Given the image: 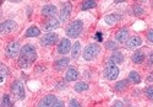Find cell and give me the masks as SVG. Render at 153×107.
Instances as JSON below:
<instances>
[{"mask_svg": "<svg viewBox=\"0 0 153 107\" xmlns=\"http://www.w3.org/2000/svg\"><path fill=\"white\" fill-rule=\"evenodd\" d=\"M147 64H148V65H153V52L149 53V56H148V58H147Z\"/></svg>", "mask_w": 153, "mask_h": 107, "instance_id": "obj_34", "label": "cell"}, {"mask_svg": "<svg viewBox=\"0 0 153 107\" xmlns=\"http://www.w3.org/2000/svg\"><path fill=\"white\" fill-rule=\"evenodd\" d=\"M115 39H117V42H119V43L126 42L127 39H129V30H127L126 27L120 29V30L115 33Z\"/></svg>", "mask_w": 153, "mask_h": 107, "instance_id": "obj_14", "label": "cell"}, {"mask_svg": "<svg viewBox=\"0 0 153 107\" xmlns=\"http://www.w3.org/2000/svg\"><path fill=\"white\" fill-rule=\"evenodd\" d=\"M129 81L132 83V84L141 83V75H140L137 72H130V74H129Z\"/></svg>", "mask_w": 153, "mask_h": 107, "instance_id": "obj_23", "label": "cell"}, {"mask_svg": "<svg viewBox=\"0 0 153 107\" xmlns=\"http://www.w3.org/2000/svg\"><path fill=\"white\" fill-rule=\"evenodd\" d=\"M53 107H64V102H62V101H60V100H56Z\"/></svg>", "mask_w": 153, "mask_h": 107, "instance_id": "obj_36", "label": "cell"}, {"mask_svg": "<svg viewBox=\"0 0 153 107\" xmlns=\"http://www.w3.org/2000/svg\"><path fill=\"white\" fill-rule=\"evenodd\" d=\"M55 101H56V97L54 95H47L41 100V102L38 103L37 107H53Z\"/></svg>", "mask_w": 153, "mask_h": 107, "instance_id": "obj_13", "label": "cell"}, {"mask_svg": "<svg viewBox=\"0 0 153 107\" xmlns=\"http://www.w3.org/2000/svg\"><path fill=\"white\" fill-rule=\"evenodd\" d=\"M58 39H59V36L56 33H53V32H49L47 35H44L42 38H41V44L42 46H53L58 42Z\"/></svg>", "mask_w": 153, "mask_h": 107, "instance_id": "obj_7", "label": "cell"}, {"mask_svg": "<svg viewBox=\"0 0 153 107\" xmlns=\"http://www.w3.org/2000/svg\"><path fill=\"white\" fill-rule=\"evenodd\" d=\"M80 53H81V43L80 42H75L72 48H71V57L74 59H77L79 56H80Z\"/></svg>", "mask_w": 153, "mask_h": 107, "instance_id": "obj_20", "label": "cell"}, {"mask_svg": "<svg viewBox=\"0 0 153 107\" xmlns=\"http://www.w3.org/2000/svg\"><path fill=\"white\" fill-rule=\"evenodd\" d=\"M120 19H121V16L118 15V14H110V15H107V16H105L104 21H105V23H108V25H114V23H117Z\"/></svg>", "mask_w": 153, "mask_h": 107, "instance_id": "obj_22", "label": "cell"}, {"mask_svg": "<svg viewBox=\"0 0 153 107\" xmlns=\"http://www.w3.org/2000/svg\"><path fill=\"white\" fill-rule=\"evenodd\" d=\"M21 49L22 48H21V46H20L19 42H10L6 46L5 52H6V56L9 58H15V57H17L20 53H21Z\"/></svg>", "mask_w": 153, "mask_h": 107, "instance_id": "obj_5", "label": "cell"}, {"mask_svg": "<svg viewBox=\"0 0 153 107\" xmlns=\"http://www.w3.org/2000/svg\"><path fill=\"white\" fill-rule=\"evenodd\" d=\"M94 38L97 39V41H102V39H103V33H102V32H97L96 35H94Z\"/></svg>", "mask_w": 153, "mask_h": 107, "instance_id": "obj_35", "label": "cell"}, {"mask_svg": "<svg viewBox=\"0 0 153 107\" xmlns=\"http://www.w3.org/2000/svg\"><path fill=\"white\" fill-rule=\"evenodd\" d=\"M147 39H148L151 43H153V30H149L147 32Z\"/></svg>", "mask_w": 153, "mask_h": 107, "instance_id": "obj_33", "label": "cell"}, {"mask_svg": "<svg viewBox=\"0 0 153 107\" xmlns=\"http://www.w3.org/2000/svg\"><path fill=\"white\" fill-rule=\"evenodd\" d=\"M79 78V72L76 70L75 68H69L66 74H65V80L66 81H75V80H77Z\"/></svg>", "mask_w": 153, "mask_h": 107, "instance_id": "obj_18", "label": "cell"}, {"mask_svg": "<svg viewBox=\"0 0 153 107\" xmlns=\"http://www.w3.org/2000/svg\"><path fill=\"white\" fill-rule=\"evenodd\" d=\"M111 107H124V105H123V102L121 101H115L113 103V106Z\"/></svg>", "mask_w": 153, "mask_h": 107, "instance_id": "obj_37", "label": "cell"}, {"mask_svg": "<svg viewBox=\"0 0 153 107\" xmlns=\"http://www.w3.org/2000/svg\"><path fill=\"white\" fill-rule=\"evenodd\" d=\"M56 11H58L56 6H54V5H45V6L42 8V15L45 16V17L52 19L56 14Z\"/></svg>", "mask_w": 153, "mask_h": 107, "instance_id": "obj_15", "label": "cell"}, {"mask_svg": "<svg viewBox=\"0 0 153 107\" xmlns=\"http://www.w3.org/2000/svg\"><path fill=\"white\" fill-rule=\"evenodd\" d=\"M17 29V23L12 20H7V21H4L1 25H0V32L3 35H6V33H10L12 31H15Z\"/></svg>", "mask_w": 153, "mask_h": 107, "instance_id": "obj_8", "label": "cell"}, {"mask_svg": "<svg viewBox=\"0 0 153 107\" xmlns=\"http://www.w3.org/2000/svg\"><path fill=\"white\" fill-rule=\"evenodd\" d=\"M69 63H70V59L69 58H60V59H58L54 63V69L56 72H61V70H64L65 68H68Z\"/></svg>", "mask_w": 153, "mask_h": 107, "instance_id": "obj_17", "label": "cell"}, {"mask_svg": "<svg viewBox=\"0 0 153 107\" xmlns=\"http://www.w3.org/2000/svg\"><path fill=\"white\" fill-rule=\"evenodd\" d=\"M99 53H100L99 44H97V43H90V44H87L86 48L83 49L82 56H83V59L85 60L90 62V60H93L94 58H97Z\"/></svg>", "mask_w": 153, "mask_h": 107, "instance_id": "obj_3", "label": "cell"}, {"mask_svg": "<svg viewBox=\"0 0 153 107\" xmlns=\"http://www.w3.org/2000/svg\"><path fill=\"white\" fill-rule=\"evenodd\" d=\"M88 84L87 83H85V81H80V83H77L75 85V91L76 92H83V91H87L88 90Z\"/></svg>", "mask_w": 153, "mask_h": 107, "instance_id": "obj_25", "label": "cell"}, {"mask_svg": "<svg viewBox=\"0 0 153 107\" xmlns=\"http://www.w3.org/2000/svg\"><path fill=\"white\" fill-rule=\"evenodd\" d=\"M11 93L16 100H23L25 99L26 92H25V86H23L22 81L15 80V81L11 84Z\"/></svg>", "mask_w": 153, "mask_h": 107, "instance_id": "obj_4", "label": "cell"}, {"mask_svg": "<svg viewBox=\"0 0 153 107\" xmlns=\"http://www.w3.org/2000/svg\"><path fill=\"white\" fill-rule=\"evenodd\" d=\"M72 46H71V42L69 38H62L59 46H58V53L59 54H68V53L71 50Z\"/></svg>", "mask_w": 153, "mask_h": 107, "instance_id": "obj_9", "label": "cell"}, {"mask_svg": "<svg viewBox=\"0 0 153 107\" xmlns=\"http://www.w3.org/2000/svg\"><path fill=\"white\" fill-rule=\"evenodd\" d=\"M72 11V5L70 3H65L60 10V22H65L69 20Z\"/></svg>", "mask_w": 153, "mask_h": 107, "instance_id": "obj_11", "label": "cell"}, {"mask_svg": "<svg viewBox=\"0 0 153 107\" xmlns=\"http://www.w3.org/2000/svg\"><path fill=\"white\" fill-rule=\"evenodd\" d=\"M131 59H132V62H134L135 64H141V63H143V60L146 59V56H145V53H143L142 50H136L134 54H132Z\"/></svg>", "mask_w": 153, "mask_h": 107, "instance_id": "obj_19", "label": "cell"}, {"mask_svg": "<svg viewBox=\"0 0 153 107\" xmlns=\"http://www.w3.org/2000/svg\"><path fill=\"white\" fill-rule=\"evenodd\" d=\"M6 74H7L6 66H5V65H1V83H4V80H5V78H6Z\"/></svg>", "mask_w": 153, "mask_h": 107, "instance_id": "obj_30", "label": "cell"}, {"mask_svg": "<svg viewBox=\"0 0 153 107\" xmlns=\"http://www.w3.org/2000/svg\"><path fill=\"white\" fill-rule=\"evenodd\" d=\"M127 86H129V80H120L115 84L114 89H115V91H124Z\"/></svg>", "mask_w": 153, "mask_h": 107, "instance_id": "obj_24", "label": "cell"}, {"mask_svg": "<svg viewBox=\"0 0 153 107\" xmlns=\"http://www.w3.org/2000/svg\"><path fill=\"white\" fill-rule=\"evenodd\" d=\"M134 9H135V10H134V12H135V15H141V14H142V12H143L142 8H140V6H135Z\"/></svg>", "mask_w": 153, "mask_h": 107, "instance_id": "obj_32", "label": "cell"}, {"mask_svg": "<svg viewBox=\"0 0 153 107\" xmlns=\"http://www.w3.org/2000/svg\"><path fill=\"white\" fill-rule=\"evenodd\" d=\"M145 93H146V96H147L148 100L153 101V86H148V87H146Z\"/></svg>", "mask_w": 153, "mask_h": 107, "instance_id": "obj_29", "label": "cell"}, {"mask_svg": "<svg viewBox=\"0 0 153 107\" xmlns=\"http://www.w3.org/2000/svg\"><path fill=\"white\" fill-rule=\"evenodd\" d=\"M105 47H107V49H110V50H115V52H117V49L119 48L118 43L113 42V41H108V42L105 43Z\"/></svg>", "mask_w": 153, "mask_h": 107, "instance_id": "obj_28", "label": "cell"}, {"mask_svg": "<svg viewBox=\"0 0 153 107\" xmlns=\"http://www.w3.org/2000/svg\"><path fill=\"white\" fill-rule=\"evenodd\" d=\"M1 107H12V101H11V97L10 95L5 93L3 96V100H1Z\"/></svg>", "mask_w": 153, "mask_h": 107, "instance_id": "obj_26", "label": "cell"}, {"mask_svg": "<svg viewBox=\"0 0 153 107\" xmlns=\"http://www.w3.org/2000/svg\"><path fill=\"white\" fill-rule=\"evenodd\" d=\"M36 59H37L36 48L32 44H26V46H23L22 49H21L17 63H19L20 68L26 69V68H28V66H31V64L33 62H36Z\"/></svg>", "mask_w": 153, "mask_h": 107, "instance_id": "obj_1", "label": "cell"}, {"mask_svg": "<svg viewBox=\"0 0 153 107\" xmlns=\"http://www.w3.org/2000/svg\"><path fill=\"white\" fill-rule=\"evenodd\" d=\"M147 81H149V83H153V72L148 74V76H147Z\"/></svg>", "mask_w": 153, "mask_h": 107, "instance_id": "obj_38", "label": "cell"}, {"mask_svg": "<svg viewBox=\"0 0 153 107\" xmlns=\"http://www.w3.org/2000/svg\"><path fill=\"white\" fill-rule=\"evenodd\" d=\"M125 44H126L127 49H135L142 44V38L138 37V36H132L125 42Z\"/></svg>", "mask_w": 153, "mask_h": 107, "instance_id": "obj_12", "label": "cell"}, {"mask_svg": "<svg viewBox=\"0 0 153 107\" xmlns=\"http://www.w3.org/2000/svg\"><path fill=\"white\" fill-rule=\"evenodd\" d=\"M59 26H60V20H58V19H55V17H52V19H48V20L44 22L43 30L49 33L50 31L59 29Z\"/></svg>", "mask_w": 153, "mask_h": 107, "instance_id": "obj_10", "label": "cell"}, {"mask_svg": "<svg viewBox=\"0 0 153 107\" xmlns=\"http://www.w3.org/2000/svg\"><path fill=\"white\" fill-rule=\"evenodd\" d=\"M104 76L108 80H115L119 76V68H118V65L108 63L107 66H105V70H104Z\"/></svg>", "mask_w": 153, "mask_h": 107, "instance_id": "obj_6", "label": "cell"}, {"mask_svg": "<svg viewBox=\"0 0 153 107\" xmlns=\"http://www.w3.org/2000/svg\"><path fill=\"white\" fill-rule=\"evenodd\" d=\"M39 35H41V30L37 26H31L30 29H27L26 33H25L26 37H38Z\"/></svg>", "mask_w": 153, "mask_h": 107, "instance_id": "obj_21", "label": "cell"}, {"mask_svg": "<svg viewBox=\"0 0 153 107\" xmlns=\"http://www.w3.org/2000/svg\"><path fill=\"white\" fill-rule=\"evenodd\" d=\"M123 62H124V54H123L121 52H119V50L114 52L113 54L109 57V59H108V63L115 64V65H118V64H120Z\"/></svg>", "mask_w": 153, "mask_h": 107, "instance_id": "obj_16", "label": "cell"}, {"mask_svg": "<svg viewBox=\"0 0 153 107\" xmlns=\"http://www.w3.org/2000/svg\"><path fill=\"white\" fill-rule=\"evenodd\" d=\"M97 6V3L96 2H83L82 3V6H81V9L82 10H90V9H94Z\"/></svg>", "mask_w": 153, "mask_h": 107, "instance_id": "obj_27", "label": "cell"}, {"mask_svg": "<svg viewBox=\"0 0 153 107\" xmlns=\"http://www.w3.org/2000/svg\"><path fill=\"white\" fill-rule=\"evenodd\" d=\"M82 31H83V22L81 20H75V21L70 22L66 26V30H65L68 37H70V38L79 37Z\"/></svg>", "mask_w": 153, "mask_h": 107, "instance_id": "obj_2", "label": "cell"}, {"mask_svg": "<svg viewBox=\"0 0 153 107\" xmlns=\"http://www.w3.org/2000/svg\"><path fill=\"white\" fill-rule=\"evenodd\" d=\"M69 107H81V105H80L77 101H76V100H70Z\"/></svg>", "mask_w": 153, "mask_h": 107, "instance_id": "obj_31", "label": "cell"}]
</instances>
